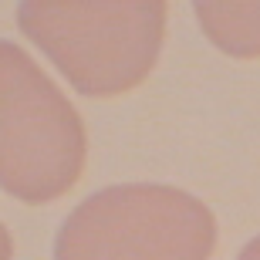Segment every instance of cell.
<instances>
[{
  "mask_svg": "<svg viewBox=\"0 0 260 260\" xmlns=\"http://www.w3.org/2000/svg\"><path fill=\"white\" fill-rule=\"evenodd\" d=\"M17 27L78 95L115 98L152 75L166 0H20Z\"/></svg>",
  "mask_w": 260,
  "mask_h": 260,
  "instance_id": "cell-1",
  "label": "cell"
},
{
  "mask_svg": "<svg viewBox=\"0 0 260 260\" xmlns=\"http://www.w3.org/2000/svg\"><path fill=\"white\" fill-rule=\"evenodd\" d=\"M85 122L38 61L0 38V189L20 203H51L81 179Z\"/></svg>",
  "mask_w": 260,
  "mask_h": 260,
  "instance_id": "cell-2",
  "label": "cell"
},
{
  "mask_svg": "<svg viewBox=\"0 0 260 260\" xmlns=\"http://www.w3.org/2000/svg\"><path fill=\"white\" fill-rule=\"evenodd\" d=\"M213 250L210 206L162 183H118L85 196L54 240V260H210Z\"/></svg>",
  "mask_w": 260,
  "mask_h": 260,
  "instance_id": "cell-3",
  "label": "cell"
},
{
  "mask_svg": "<svg viewBox=\"0 0 260 260\" xmlns=\"http://www.w3.org/2000/svg\"><path fill=\"white\" fill-rule=\"evenodd\" d=\"M193 10L213 48L240 61L260 58V0H193Z\"/></svg>",
  "mask_w": 260,
  "mask_h": 260,
  "instance_id": "cell-4",
  "label": "cell"
},
{
  "mask_svg": "<svg viewBox=\"0 0 260 260\" xmlns=\"http://www.w3.org/2000/svg\"><path fill=\"white\" fill-rule=\"evenodd\" d=\"M10 257H14V240H10L7 226L0 223V260H10Z\"/></svg>",
  "mask_w": 260,
  "mask_h": 260,
  "instance_id": "cell-5",
  "label": "cell"
},
{
  "mask_svg": "<svg viewBox=\"0 0 260 260\" xmlns=\"http://www.w3.org/2000/svg\"><path fill=\"white\" fill-rule=\"evenodd\" d=\"M237 260H260V237H253V240L240 250V257H237Z\"/></svg>",
  "mask_w": 260,
  "mask_h": 260,
  "instance_id": "cell-6",
  "label": "cell"
}]
</instances>
